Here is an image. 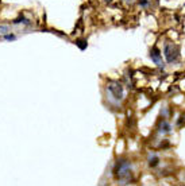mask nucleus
Listing matches in <instances>:
<instances>
[{
  "label": "nucleus",
  "mask_w": 185,
  "mask_h": 186,
  "mask_svg": "<svg viewBox=\"0 0 185 186\" xmlns=\"http://www.w3.org/2000/svg\"><path fill=\"white\" fill-rule=\"evenodd\" d=\"M150 58H151L153 62H154L157 66H160V68H164L165 66L162 56H161V51H160V49H158L157 46H154V47L151 49V51H150Z\"/></svg>",
  "instance_id": "4"
},
{
  "label": "nucleus",
  "mask_w": 185,
  "mask_h": 186,
  "mask_svg": "<svg viewBox=\"0 0 185 186\" xmlns=\"http://www.w3.org/2000/svg\"><path fill=\"white\" fill-rule=\"evenodd\" d=\"M74 43H76V45L79 46L80 50H85L86 46H88V43H86V40H85V39H77Z\"/></svg>",
  "instance_id": "7"
},
{
  "label": "nucleus",
  "mask_w": 185,
  "mask_h": 186,
  "mask_svg": "<svg viewBox=\"0 0 185 186\" xmlns=\"http://www.w3.org/2000/svg\"><path fill=\"white\" fill-rule=\"evenodd\" d=\"M107 91H108L109 96H111L115 101H122L123 100L124 91H123V86L120 82H118V81H111V82L107 85Z\"/></svg>",
  "instance_id": "3"
},
{
  "label": "nucleus",
  "mask_w": 185,
  "mask_h": 186,
  "mask_svg": "<svg viewBox=\"0 0 185 186\" xmlns=\"http://www.w3.org/2000/svg\"><path fill=\"white\" fill-rule=\"evenodd\" d=\"M104 2H105V3H108V4H109V3H112V0H104Z\"/></svg>",
  "instance_id": "12"
},
{
  "label": "nucleus",
  "mask_w": 185,
  "mask_h": 186,
  "mask_svg": "<svg viewBox=\"0 0 185 186\" xmlns=\"http://www.w3.org/2000/svg\"><path fill=\"white\" fill-rule=\"evenodd\" d=\"M4 38H5L7 40H14V39H15V35H12V34L10 35V34H8V35H5Z\"/></svg>",
  "instance_id": "10"
},
{
  "label": "nucleus",
  "mask_w": 185,
  "mask_h": 186,
  "mask_svg": "<svg viewBox=\"0 0 185 186\" xmlns=\"http://www.w3.org/2000/svg\"><path fill=\"white\" fill-rule=\"evenodd\" d=\"M18 23H23V24H31V22H30V20H28V19H26L24 18V16H19V18L18 19H15V20H14V24H18Z\"/></svg>",
  "instance_id": "8"
},
{
  "label": "nucleus",
  "mask_w": 185,
  "mask_h": 186,
  "mask_svg": "<svg viewBox=\"0 0 185 186\" xmlns=\"http://www.w3.org/2000/svg\"><path fill=\"white\" fill-rule=\"evenodd\" d=\"M164 56L166 58L167 63H176L180 57V47L174 43L166 42L164 46Z\"/></svg>",
  "instance_id": "2"
},
{
  "label": "nucleus",
  "mask_w": 185,
  "mask_h": 186,
  "mask_svg": "<svg viewBox=\"0 0 185 186\" xmlns=\"http://www.w3.org/2000/svg\"><path fill=\"white\" fill-rule=\"evenodd\" d=\"M124 2H126L127 4H132V3H135V0H124Z\"/></svg>",
  "instance_id": "11"
},
{
  "label": "nucleus",
  "mask_w": 185,
  "mask_h": 186,
  "mask_svg": "<svg viewBox=\"0 0 185 186\" xmlns=\"http://www.w3.org/2000/svg\"><path fill=\"white\" fill-rule=\"evenodd\" d=\"M138 3H139L141 7H147V4H149V0H138Z\"/></svg>",
  "instance_id": "9"
},
{
  "label": "nucleus",
  "mask_w": 185,
  "mask_h": 186,
  "mask_svg": "<svg viewBox=\"0 0 185 186\" xmlns=\"http://www.w3.org/2000/svg\"><path fill=\"white\" fill-rule=\"evenodd\" d=\"M158 163H160V158H158L157 155H151L149 158V166L150 167H155Z\"/></svg>",
  "instance_id": "6"
},
{
  "label": "nucleus",
  "mask_w": 185,
  "mask_h": 186,
  "mask_svg": "<svg viewBox=\"0 0 185 186\" xmlns=\"http://www.w3.org/2000/svg\"><path fill=\"white\" fill-rule=\"evenodd\" d=\"M118 178H120V184H128V179H131V163L127 159H120L116 163V168H115Z\"/></svg>",
  "instance_id": "1"
},
{
  "label": "nucleus",
  "mask_w": 185,
  "mask_h": 186,
  "mask_svg": "<svg viewBox=\"0 0 185 186\" xmlns=\"http://www.w3.org/2000/svg\"><path fill=\"white\" fill-rule=\"evenodd\" d=\"M158 128H160V132L161 133H169L170 131H172V126H170L167 121H161L160 126H158Z\"/></svg>",
  "instance_id": "5"
}]
</instances>
